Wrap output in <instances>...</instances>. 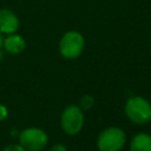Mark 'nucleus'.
<instances>
[{"label": "nucleus", "instance_id": "ddd939ff", "mask_svg": "<svg viewBox=\"0 0 151 151\" xmlns=\"http://www.w3.org/2000/svg\"><path fill=\"white\" fill-rule=\"evenodd\" d=\"M2 41H4V35L0 33V52H1V50H2Z\"/></svg>", "mask_w": 151, "mask_h": 151}, {"label": "nucleus", "instance_id": "4468645a", "mask_svg": "<svg viewBox=\"0 0 151 151\" xmlns=\"http://www.w3.org/2000/svg\"><path fill=\"white\" fill-rule=\"evenodd\" d=\"M150 34H151V31H150Z\"/></svg>", "mask_w": 151, "mask_h": 151}, {"label": "nucleus", "instance_id": "f8f14e48", "mask_svg": "<svg viewBox=\"0 0 151 151\" xmlns=\"http://www.w3.org/2000/svg\"><path fill=\"white\" fill-rule=\"evenodd\" d=\"M7 116H8V110H7V107H6L5 105L0 104V122L5 120V119L7 118Z\"/></svg>", "mask_w": 151, "mask_h": 151}, {"label": "nucleus", "instance_id": "f03ea898", "mask_svg": "<svg viewBox=\"0 0 151 151\" xmlns=\"http://www.w3.org/2000/svg\"><path fill=\"white\" fill-rule=\"evenodd\" d=\"M85 48V38L84 35L76 29L65 32L58 44L59 53L63 58L68 60H74L81 55Z\"/></svg>", "mask_w": 151, "mask_h": 151}, {"label": "nucleus", "instance_id": "1a4fd4ad", "mask_svg": "<svg viewBox=\"0 0 151 151\" xmlns=\"http://www.w3.org/2000/svg\"><path fill=\"white\" fill-rule=\"evenodd\" d=\"M94 105V98L91 94H84L79 100V106L83 111L90 110Z\"/></svg>", "mask_w": 151, "mask_h": 151}, {"label": "nucleus", "instance_id": "39448f33", "mask_svg": "<svg viewBox=\"0 0 151 151\" xmlns=\"http://www.w3.org/2000/svg\"><path fill=\"white\" fill-rule=\"evenodd\" d=\"M47 143L48 136L40 127H26L19 133V144L27 151H41Z\"/></svg>", "mask_w": 151, "mask_h": 151}, {"label": "nucleus", "instance_id": "6e6552de", "mask_svg": "<svg viewBox=\"0 0 151 151\" xmlns=\"http://www.w3.org/2000/svg\"><path fill=\"white\" fill-rule=\"evenodd\" d=\"M130 151H151V134L140 132L132 137L129 145Z\"/></svg>", "mask_w": 151, "mask_h": 151}, {"label": "nucleus", "instance_id": "7ed1b4c3", "mask_svg": "<svg viewBox=\"0 0 151 151\" xmlns=\"http://www.w3.org/2000/svg\"><path fill=\"white\" fill-rule=\"evenodd\" d=\"M84 111L77 104L67 105L60 116V127L67 136H77L84 127Z\"/></svg>", "mask_w": 151, "mask_h": 151}, {"label": "nucleus", "instance_id": "f257e3e1", "mask_svg": "<svg viewBox=\"0 0 151 151\" xmlns=\"http://www.w3.org/2000/svg\"><path fill=\"white\" fill-rule=\"evenodd\" d=\"M124 113L136 125L147 124L151 122V103L142 96H132L125 101Z\"/></svg>", "mask_w": 151, "mask_h": 151}, {"label": "nucleus", "instance_id": "9d476101", "mask_svg": "<svg viewBox=\"0 0 151 151\" xmlns=\"http://www.w3.org/2000/svg\"><path fill=\"white\" fill-rule=\"evenodd\" d=\"M1 151H27L25 147H22L19 143L18 144H9L7 146H5Z\"/></svg>", "mask_w": 151, "mask_h": 151}, {"label": "nucleus", "instance_id": "423d86ee", "mask_svg": "<svg viewBox=\"0 0 151 151\" xmlns=\"http://www.w3.org/2000/svg\"><path fill=\"white\" fill-rule=\"evenodd\" d=\"M20 20L17 13L9 8H0V33L2 35L17 33Z\"/></svg>", "mask_w": 151, "mask_h": 151}, {"label": "nucleus", "instance_id": "9b49d317", "mask_svg": "<svg viewBox=\"0 0 151 151\" xmlns=\"http://www.w3.org/2000/svg\"><path fill=\"white\" fill-rule=\"evenodd\" d=\"M48 151H67V147L61 143H57V144H53Z\"/></svg>", "mask_w": 151, "mask_h": 151}, {"label": "nucleus", "instance_id": "0eeeda50", "mask_svg": "<svg viewBox=\"0 0 151 151\" xmlns=\"http://www.w3.org/2000/svg\"><path fill=\"white\" fill-rule=\"evenodd\" d=\"M2 48L9 54H13V55L20 54L26 48V40L22 35L18 34V33L4 35Z\"/></svg>", "mask_w": 151, "mask_h": 151}, {"label": "nucleus", "instance_id": "20e7f679", "mask_svg": "<svg viewBox=\"0 0 151 151\" xmlns=\"http://www.w3.org/2000/svg\"><path fill=\"white\" fill-rule=\"evenodd\" d=\"M126 144V133L118 126H109L104 129L97 138V147L99 151H120Z\"/></svg>", "mask_w": 151, "mask_h": 151}]
</instances>
